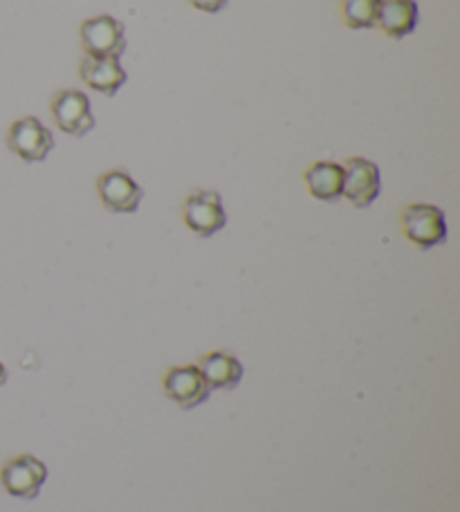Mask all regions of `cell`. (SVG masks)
Listing matches in <instances>:
<instances>
[{
	"label": "cell",
	"mask_w": 460,
	"mask_h": 512,
	"mask_svg": "<svg viewBox=\"0 0 460 512\" xmlns=\"http://www.w3.org/2000/svg\"><path fill=\"white\" fill-rule=\"evenodd\" d=\"M303 180L312 198L324 200V203H335L342 198L344 169L335 162H315L303 173Z\"/></svg>",
	"instance_id": "obj_13"
},
{
	"label": "cell",
	"mask_w": 460,
	"mask_h": 512,
	"mask_svg": "<svg viewBox=\"0 0 460 512\" xmlns=\"http://www.w3.org/2000/svg\"><path fill=\"white\" fill-rule=\"evenodd\" d=\"M344 185L342 196L355 207H368L380 196V171L373 162L364 158H351L344 164Z\"/></svg>",
	"instance_id": "obj_8"
},
{
	"label": "cell",
	"mask_w": 460,
	"mask_h": 512,
	"mask_svg": "<svg viewBox=\"0 0 460 512\" xmlns=\"http://www.w3.org/2000/svg\"><path fill=\"white\" fill-rule=\"evenodd\" d=\"M54 122L63 133L81 137L92 131L95 117L90 111V99L81 90H61L52 97Z\"/></svg>",
	"instance_id": "obj_6"
},
{
	"label": "cell",
	"mask_w": 460,
	"mask_h": 512,
	"mask_svg": "<svg viewBox=\"0 0 460 512\" xmlns=\"http://www.w3.org/2000/svg\"><path fill=\"white\" fill-rule=\"evenodd\" d=\"M402 234L418 245L420 250H431L447 239L445 214L434 205H409L400 216Z\"/></svg>",
	"instance_id": "obj_2"
},
{
	"label": "cell",
	"mask_w": 460,
	"mask_h": 512,
	"mask_svg": "<svg viewBox=\"0 0 460 512\" xmlns=\"http://www.w3.org/2000/svg\"><path fill=\"white\" fill-rule=\"evenodd\" d=\"M99 198L108 212L133 214L142 203L144 191L126 171H108L97 180Z\"/></svg>",
	"instance_id": "obj_7"
},
{
	"label": "cell",
	"mask_w": 460,
	"mask_h": 512,
	"mask_svg": "<svg viewBox=\"0 0 460 512\" xmlns=\"http://www.w3.org/2000/svg\"><path fill=\"white\" fill-rule=\"evenodd\" d=\"M189 3L200 9V12H207V14H216L220 12L227 5V0H189Z\"/></svg>",
	"instance_id": "obj_15"
},
{
	"label": "cell",
	"mask_w": 460,
	"mask_h": 512,
	"mask_svg": "<svg viewBox=\"0 0 460 512\" xmlns=\"http://www.w3.org/2000/svg\"><path fill=\"white\" fill-rule=\"evenodd\" d=\"M182 216L189 230L202 236V239L214 236L227 225V212L216 191H193L184 200Z\"/></svg>",
	"instance_id": "obj_3"
},
{
	"label": "cell",
	"mask_w": 460,
	"mask_h": 512,
	"mask_svg": "<svg viewBox=\"0 0 460 512\" xmlns=\"http://www.w3.org/2000/svg\"><path fill=\"white\" fill-rule=\"evenodd\" d=\"M375 25L389 36V39H404L418 25L416 0H380Z\"/></svg>",
	"instance_id": "obj_11"
},
{
	"label": "cell",
	"mask_w": 460,
	"mask_h": 512,
	"mask_svg": "<svg viewBox=\"0 0 460 512\" xmlns=\"http://www.w3.org/2000/svg\"><path fill=\"white\" fill-rule=\"evenodd\" d=\"M342 21L351 30H368L375 27L377 12H380V0H342Z\"/></svg>",
	"instance_id": "obj_14"
},
{
	"label": "cell",
	"mask_w": 460,
	"mask_h": 512,
	"mask_svg": "<svg viewBox=\"0 0 460 512\" xmlns=\"http://www.w3.org/2000/svg\"><path fill=\"white\" fill-rule=\"evenodd\" d=\"M79 36L88 57L119 59L126 50L124 25L108 14L88 18V21L81 23Z\"/></svg>",
	"instance_id": "obj_1"
},
{
	"label": "cell",
	"mask_w": 460,
	"mask_h": 512,
	"mask_svg": "<svg viewBox=\"0 0 460 512\" xmlns=\"http://www.w3.org/2000/svg\"><path fill=\"white\" fill-rule=\"evenodd\" d=\"M7 146L25 162H41L54 149V137L36 117H23L7 133Z\"/></svg>",
	"instance_id": "obj_5"
},
{
	"label": "cell",
	"mask_w": 460,
	"mask_h": 512,
	"mask_svg": "<svg viewBox=\"0 0 460 512\" xmlns=\"http://www.w3.org/2000/svg\"><path fill=\"white\" fill-rule=\"evenodd\" d=\"M45 479H48V468H45L43 461H39L32 454L16 456V459L7 461L3 465V470H0L3 488L12 497H21V499L39 497Z\"/></svg>",
	"instance_id": "obj_4"
},
{
	"label": "cell",
	"mask_w": 460,
	"mask_h": 512,
	"mask_svg": "<svg viewBox=\"0 0 460 512\" xmlns=\"http://www.w3.org/2000/svg\"><path fill=\"white\" fill-rule=\"evenodd\" d=\"M79 77L84 79L88 88L106 97L117 95L119 88L126 84V70L122 68L119 59L86 57L79 63Z\"/></svg>",
	"instance_id": "obj_10"
},
{
	"label": "cell",
	"mask_w": 460,
	"mask_h": 512,
	"mask_svg": "<svg viewBox=\"0 0 460 512\" xmlns=\"http://www.w3.org/2000/svg\"><path fill=\"white\" fill-rule=\"evenodd\" d=\"M5 382H7V371H5V367H3V362H0V387H3Z\"/></svg>",
	"instance_id": "obj_16"
},
{
	"label": "cell",
	"mask_w": 460,
	"mask_h": 512,
	"mask_svg": "<svg viewBox=\"0 0 460 512\" xmlns=\"http://www.w3.org/2000/svg\"><path fill=\"white\" fill-rule=\"evenodd\" d=\"M198 371L209 389H234L243 380V364L234 355L223 351L202 355L198 360Z\"/></svg>",
	"instance_id": "obj_12"
},
{
	"label": "cell",
	"mask_w": 460,
	"mask_h": 512,
	"mask_svg": "<svg viewBox=\"0 0 460 512\" xmlns=\"http://www.w3.org/2000/svg\"><path fill=\"white\" fill-rule=\"evenodd\" d=\"M167 398L182 409H193L209 400V384L200 376L198 367H173L162 380Z\"/></svg>",
	"instance_id": "obj_9"
}]
</instances>
